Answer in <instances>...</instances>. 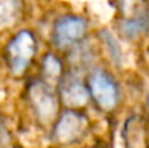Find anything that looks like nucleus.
<instances>
[{
  "mask_svg": "<svg viewBox=\"0 0 149 148\" xmlns=\"http://www.w3.org/2000/svg\"><path fill=\"white\" fill-rule=\"evenodd\" d=\"M148 60H149V45H148Z\"/></svg>",
  "mask_w": 149,
  "mask_h": 148,
  "instance_id": "nucleus-12",
  "label": "nucleus"
},
{
  "mask_svg": "<svg viewBox=\"0 0 149 148\" xmlns=\"http://www.w3.org/2000/svg\"><path fill=\"white\" fill-rule=\"evenodd\" d=\"M97 42H99V48L101 49V52L106 55L109 64L117 70L122 68L125 58H123L122 47L119 44L116 34H113L107 28H101L97 32Z\"/></svg>",
  "mask_w": 149,
  "mask_h": 148,
  "instance_id": "nucleus-10",
  "label": "nucleus"
},
{
  "mask_svg": "<svg viewBox=\"0 0 149 148\" xmlns=\"http://www.w3.org/2000/svg\"><path fill=\"white\" fill-rule=\"evenodd\" d=\"M38 73L36 76L47 81L48 84L56 87L59 80L62 79V76L65 74L67 71V67H65V62H64V58L58 54V51L55 49H51L47 51L39 60H38Z\"/></svg>",
  "mask_w": 149,
  "mask_h": 148,
  "instance_id": "nucleus-8",
  "label": "nucleus"
},
{
  "mask_svg": "<svg viewBox=\"0 0 149 148\" xmlns=\"http://www.w3.org/2000/svg\"><path fill=\"white\" fill-rule=\"evenodd\" d=\"M25 15L23 0H0V35L16 29Z\"/></svg>",
  "mask_w": 149,
  "mask_h": 148,
  "instance_id": "nucleus-9",
  "label": "nucleus"
},
{
  "mask_svg": "<svg viewBox=\"0 0 149 148\" xmlns=\"http://www.w3.org/2000/svg\"><path fill=\"white\" fill-rule=\"evenodd\" d=\"M116 32L119 38L127 42H136L149 34V1L141 4L126 15H120L116 20Z\"/></svg>",
  "mask_w": 149,
  "mask_h": 148,
  "instance_id": "nucleus-7",
  "label": "nucleus"
},
{
  "mask_svg": "<svg viewBox=\"0 0 149 148\" xmlns=\"http://www.w3.org/2000/svg\"><path fill=\"white\" fill-rule=\"evenodd\" d=\"M88 128V119L80 109L62 110L54 125V138L58 144H72L78 141Z\"/></svg>",
  "mask_w": 149,
  "mask_h": 148,
  "instance_id": "nucleus-6",
  "label": "nucleus"
},
{
  "mask_svg": "<svg viewBox=\"0 0 149 148\" xmlns=\"http://www.w3.org/2000/svg\"><path fill=\"white\" fill-rule=\"evenodd\" d=\"M39 41L33 31L28 28L13 32L3 47V62L13 77H25L31 67L38 62Z\"/></svg>",
  "mask_w": 149,
  "mask_h": 148,
  "instance_id": "nucleus-1",
  "label": "nucleus"
},
{
  "mask_svg": "<svg viewBox=\"0 0 149 148\" xmlns=\"http://www.w3.org/2000/svg\"><path fill=\"white\" fill-rule=\"evenodd\" d=\"M26 99L32 112L41 123H51L56 121L61 106V99L56 87L41 80L38 76L31 80L26 87Z\"/></svg>",
  "mask_w": 149,
  "mask_h": 148,
  "instance_id": "nucleus-4",
  "label": "nucleus"
},
{
  "mask_svg": "<svg viewBox=\"0 0 149 148\" xmlns=\"http://www.w3.org/2000/svg\"><path fill=\"white\" fill-rule=\"evenodd\" d=\"M91 102L103 112H113L122 100V87L114 73L104 67L94 65L86 74Z\"/></svg>",
  "mask_w": 149,
  "mask_h": 148,
  "instance_id": "nucleus-3",
  "label": "nucleus"
},
{
  "mask_svg": "<svg viewBox=\"0 0 149 148\" xmlns=\"http://www.w3.org/2000/svg\"><path fill=\"white\" fill-rule=\"evenodd\" d=\"M145 107H146V112H148V115H149V93H148V96H146V100H145Z\"/></svg>",
  "mask_w": 149,
  "mask_h": 148,
  "instance_id": "nucleus-11",
  "label": "nucleus"
},
{
  "mask_svg": "<svg viewBox=\"0 0 149 148\" xmlns=\"http://www.w3.org/2000/svg\"><path fill=\"white\" fill-rule=\"evenodd\" d=\"M88 32L90 22L84 15L65 12L52 20L48 41L52 49L58 52H68L87 39Z\"/></svg>",
  "mask_w": 149,
  "mask_h": 148,
  "instance_id": "nucleus-2",
  "label": "nucleus"
},
{
  "mask_svg": "<svg viewBox=\"0 0 149 148\" xmlns=\"http://www.w3.org/2000/svg\"><path fill=\"white\" fill-rule=\"evenodd\" d=\"M61 105L68 109H83L91 100L86 76L72 68H67L65 74L56 86Z\"/></svg>",
  "mask_w": 149,
  "mask_h": 148,
  "instance_id": "nucleus-5",
  "label": "nucleus"
}]
</instances>
